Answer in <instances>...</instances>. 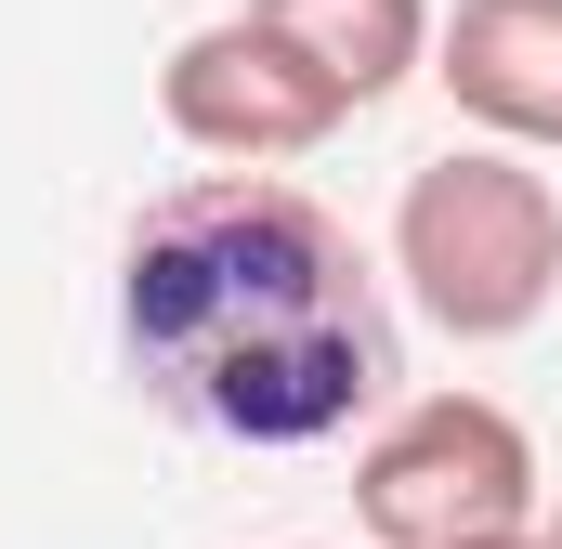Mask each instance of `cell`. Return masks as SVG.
<instances>
[{
  "instance_id": "cell-4",
  "label": "cell",
  "mask_w": 562,
  "mask_h": 549,
  "mask_svg": "<svg viewBox=\"0 0 562 549\" xmlns=\"http://www.w3.org/2000/svg\"><path fill=\"white\" fill-rule=\"evenodd\" d=\"M157 119L196 144V157H236V170H276V157H314V144L353 119V92L288 40L276 13H223L196 40H170L157 66Z\"/></svg>"
},
{
  "instance_id": "cell-8",
  "label": "cell",
  "mask_w": 562,
  "mask_h": 549,
  "mask_svg": "<svg viewBox=\"0 0 562 549\" xmlns=\"http://www.w3.org/2000/svg\"><path fill=\"white\" fill-rule=\"evenodd\" d=\"M550 549H562V511H550Z\"/></svg>"
},
{
  "instance_id": "cell-2",
  "label": "cell",
  "mask_w": 562,
  "mask_h": 549,
  "mask_svg": "<svg viewBox=\"0 0 562 549\" xmlns=\"http://www.w3.org/2000/svg\"><path fill=\"white\" fill-rule=\"evenodd\" d=\"M393 274L445 340H524L562 301V197L524 144H445L393 197Z\"/></svg>"
},
{
  "instance_id": "cell-6",
  "label": "cell",
  "mask_w": 562,
  "mask_h": 549,
  "mask_svg": "<svg viewBox=\"0 0 562 549\" xmlns=\"http://www.w3.org/2000/svg\"><path fill=\"white\" fill-rule=\"evenodd\" d=\"M249 13H276L288 40L353 92V105H380V92H406L431 66V0H249Z\"/></svg>"
},
{
  "instance_id": "cell-5",
  "label": "cell",
  "mask_w": 562,
  "mask_h": 549,
  "mask_svg": "<svg viewBox=\"0 0 562 549\" xmlns=\"http://www.w3.org/2000/svg\"><path fill=\"white\" fill-rule=\"evenodd\" d=\"M431 79L471 132L562 157V0H458L431 13Z\"/></svg>"
},
{
  "instance_id": "cell-3",
  "label": "cell",
  "mask_w": 562,
  "mask_h": 549,
  "mask_svg": "<svg viewBox=\"0 0 562 549\" xmlns=\"http://www.w3.org/2000/svg\"><path fill=\"white\" fill-rule=\"evenodd\" d=\"M353 524H367V549H458V537L537 524V445H524V418L484 406V393H419L406 418L367 432Z\"/></svg>"
},
{
  "instance_id": "cell-7",
  "label": "cell",
  "mask_w": 562,
  "mask_h": 549,
  "mask_svg": "<svg viewBox=\"0 0 562 549\" xmlns=\"http://www.w3.org/2000/svg\"><path fill=\"white\" fill-rule=\"evenodd\" d=\"M458 549H550V537H537V524H510V537H458Z\"/></svg>"
},
{
  "instance_id": "cell-1",
  "label": "cell",
  "mask_w": 562,
  "mask_h": 549,
  "mask_svg": "<svg viewBox=\"0 0 562 549\" xmlns=\"http://www.w3.org/2000/svg\"><path fill=\"white\" fill-rule=\"evenodd\" d=\"M119 354L210 445L301 458L393 393V301L340 210L276 170H196L119 236Z\"/></svg>"
}]
</instances>
